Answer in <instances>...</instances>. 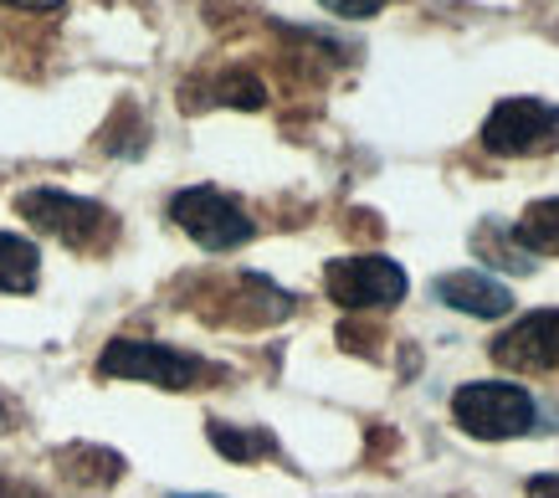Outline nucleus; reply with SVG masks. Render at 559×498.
I'll return each mask as SVG.
<instances>
[{"label": "nucleus", "mask_w": 559, "mask_h": 498, "mask_svg": "<svg viewBox=\"0 0 559 498\" xmlns=\"http://www.w3.org/2000/svg\"><path fill=\"white\" fill-rule=\"evenodd\" d=\"M175 498H216V494H175Z\"/></svg>", "instance_id": "nucleus-20"}, {"label": "nucleus", "mask_w": 559, "mask_h": 498, "mask_svg": "<svg viewBox=\"0 0 559 498\" xmlns=\"http://www.w3.org/2000/svg\"><path fill=\"white\" fill-rule=\"evenodd\" d=\"M0 5H11V11H36V16H47V11H62L68 0H0Z\"/></svg>", "instance_id": "nucleus-18"}, {"label": "nucleus", "mask_w": 559, "mask_h": 498, "mask_svg": "<svg viewBox=\"0 0 559 498\" xmlns=\"http://www.w3.org/2000/svg\"><path fill=\"white\" fill-rule=\"evenodd\" d=\"M16 211L36 232H47L51 241H62L68 252H108L119 241V216L87 195H72V190H57V186H36V190H21L16 195Z\"/></svg>", "instance_id": "nucleus-1"}, {"label": "nucleus", "mask_w": 559, "mask_h": 498, "mask_svg": "<svg viewBox=\"0 0 559 498\" xmlns=\"http://www.w3.org/2000/svg\"><path fill=\"white\" fill-rule=\"evenodd\" d=\"M492 365H503L513 376H549L559 370V309L519 313L498 340H492Z\"/></svg>", "instance_id": "nucleus-7"}, {"label": "nucleus", "mask_w": 559, "mask_h": 498, "mask_svg": "<svg viewBox=\"0 0 559 498\" xmlns=\"http://www.w3.org/2000/svg\"><path fill=\"white\" fill-rule=\"evenodd\" d=\"M473 247L492 262V268H513V273H534V268H539V262H534V252H528L524 241L513 237V226H503V222H483V226H477Z\"/></svg>", "instance_id": "nucleus-12"}, {"label": "nucleus", "mask_w": 559, "mask_h": 498, "mask_svg": "<svg viewBox=\"0 0 559 498\" xmlns=\"http://www.w3.org/2000/svg\"><path fill=\"white\" fill-rule=\"evenodd\" d=\"M170 222L180 226L195 247H205V252H237V247H247V241L257 237L252 216L216 186L180 190V195L170 201Z\"/></svg>", "instance_id": "nucleus-5"}, {"label": "nucleus", "mask_w": 559, "mask_h": 498, "mask_svg": "<svg viewBox=\"0 0 559 498\" xmlns=\"http://www.w3.org/2000/svg\"><path fill=\"white\" fill-rule=\"evenodd\" d=\"M513 237L524 241L534 258H559V195H544V201L524 206V216L513 222Z\"/></svg>", "instance_id": "nucleus-11"}, {"label": "nucleus", "mask_w": 559, "mask_h": 498, "mask_svg": "<svg viewBox=\"0 0 559 498\" xmlns=\"http://www.w3.org/2000/svg\"><path fill=\"white\" fill-rule=\"evenodd\" d=\"M205 437H211V447H216L226 463H257L262 452H272V437L257 427H231V422H211L205 427Z\"/></svg>", "instance_id": "nucleus-13"}, {"label": "nucleus", "mask_w": 559, "mask_h": 498, "mask_svg": "<svg viewBox=\"0 0 559 498\" xmlns=\"http://www.w3.org/2000/svg\"><path fill=\"white\" fill-rule=\"evenodd\" d=\"M329 16H344V21H370V16H380L390 0H319Z\"/></svg>", "instance_id": "nucleus-15"}, {"label": "nucleus", "mask_w": 559, "mask_h": 498, "mask_svg": "<svg viewBox=\"0 0 559 498\" xmlns=\"http://www.w3.org/2000/svg\"><path fill=\"white\" fill-rule=\"evenodd\" d=\"M57 473L87 494H98V488H114L123 478V458L114 447H98V442H68L57 447Z\"/></svg>", "instance_id": "nucleus-9"}, {"label": "nucleus", "mask_w": 559, "mask_h": 498, "mask_svg": "<svg viewBox=\"0 0 559 498\" xmlns=\"http://www.w3.org/2000/svg\"><path fill=\"white\" fill-rule=\"evenodd\" d=\"M0 498H47V494H41V488H32V483L0 478Z\"/></svg>", "instance_id": "nucleus-19"}, {"label": "nucleus", "mask_w": 559, "mask_h": 498, "mask_svg": "<svg viewBox=\"0 0 559 498\" xmlns=\"http://www.w3.org/2000/svg\"><path fill=\"white\" fill-rule=\"evenodd\" d=\"M323 288L340 309H395L411 293V277L395 258L355 252V258H334L323 268Z\"/></svg>", "instance_id": "nucleus-6"}, {"label": "nucleus", "mask_w": 559, "mask_h": 498, "mask_svg": "<svg viewBox=\"0 0 559 498\" xmlns=\"http://www.w3.org/2000/svg\"><path fill=\"white\" fill-rule=\"evenodd\" d=\"M483 150L498 159H539L559 150V104L544 98H503L483 119Z\"/></svg>", "instance_id": "nucleus-4"}, {"label": "nucleus", "mask_w": 559, "mask_h": 498, "mask_svg": "<svg viewBox=\"0 0 559 498\" xmlns=\"http://www.w3.org/2000/svg\"><path fill=\"white\" fill-rule=\"evenodd\" d=\"M21 427H26V406L0 386V437H5V431H21Z\"/></svg>", "instance_id": "nucleus-16"}, {"label": "nucleus", "mask_w": 559, "mask_h": 498, "mask_svg": "<svg viewBox=\"0 0 559 498\" xmlns=\"http://www.w3.org/2000/svg\"><path fill=\"white\" fill-rule=\"evenodd\" d=\"M524 498H559V473H539V478H528Z\"/></svg>", "instance_id": "nucleus-17"}, {"label": "nucleus", "mask_w": 559, "mask_h": 498, "mask_svg": "<svg viewBox=\"0 0 559 498\" xmlns=\"http://www.w3.org/2000/svg\"><path fill=\"white\" fill-rule=\"evenodd\" d=\"M431 293H437L447 309L473 313V319H503V313H513V288L498 283L492 273H477V268L441 273L437 283H431Z\"/></svg>", "instance_id": "nucleus-8"}, {"label": "nucleus", "mask_w": 559, "mask_h": 498, "mask_svg": "<svg viewBox=\"0 0 559 498\" xmlns=\"http://www.w3.org/2000/svg\"><path fill=\"white\" fill-rule=\"evenodd\" d=\"M211 104H231V108H262L267 104V87H262V78H252V72H221L216 83H211Z\"/></svg>", "instance_id": "nucleus-14"}, {"label": "nucleus", "mask_w": 559, "mask_h": 498, "mask_svg": "<svg viewBox=\"0 0 559 498\" xmlns=\"http://www.w3.org/2000/svg\"><path fill=\"white\" fill-rule=\"evenodd\" d=\"M41 283V252L36 241L0 232V293H36Z\"/></svg>", "instance_id": "nucleus-10"}, {"label": "nucleus", "mask_w": 559, "mask_h": 498, "mask_svg": "<svg viewBox=\"0 0 559 498\" xmlns=\"http://www.w3.org/2000/svg\"><path fill=\"white\" fill-rule=\"evenodd\" d=\"M98 376L159 386V391H190V386H205V376H216V370L159 340H108V349L98 355Z\"/></svg>", "instance_id": "nucleus-3"}, {"label": "nucleus", "mask_w": 559, "mask_h": 498, "mask_svg": "<svg viewBox=\"0 0 559 498\" xmlns=\"http://www.w3.org/2000/svg\"><path fill=\"white\" fill-rule=\"evenodd\" d=\"M452 422L477 442H513L539 427V401L513 380H473L452 391Z\"/></svg>", "instance_id": "nucleus-2"}]
</instances>
